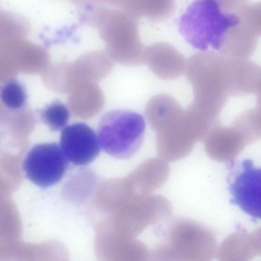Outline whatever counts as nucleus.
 Masks as SVG:
<instances>
[{
	"label": "nucleus",
	"instance_id": "obj_12",
	"mask_svg": "<svg viewBox=\"0 0 261 261\" xmlns=\"http://www.w3.org/2000/svg\"><path fill=\"white\" fill-rule=\"evenodd\" d=\"M258 37L240 16L239 21L226 35L218 53L234 58L249 59L257 48Z\"/></svg>",
	"mask_w": 261,
	"mask_h": 261
},
{
	"label": "nucleus",
	"instance_id": "obj_9",
	"mask_svg": "<svg viewBox=\"0 0 261 261\" xmlns=\"http://www.w3.org/2000/svg\"><path fill=\"white\" fill-rule=\"evenodd\" d=\"M197 141L185 110L178 118L156 133L157 152L167 161H177L188 155Z\"/></svg>",
	"mask_w": 261,
	"mask_h": 261
},
{
	"label": "nucleus",
	"instance_id": "obj_22",
	"mask_svg": "<svg viewBox=\"0 0 261 261\" xmlns=\"http://www.w3.org/2000/svg\"><path fill=\"white\" fill-rule=\"evenodd\" d=\"M106 6L111 7L123 8L127 0H102Z\"/></svg>",
	"mask_w": 261,
	"mask_h": 261
},
{
	"label": "nucleus",
	"instance_id": "obj_3",
	"mask_svg": "<svg viewBox=\"0 0 261 261\" xmlns=\"http://www.w3.org/2000/svg\"><path fill=\"white\" fill-rule=\"evenodd\" d=\"M240 20L238 12L225 11L216 0H195L179 19V31L194 48L219 52L229 29Z\"/></svg>",
	"mask_w": 261,
	"mask_h": 261
},
{
	"label": "nucleus",
	"instance_id": "obj_20",
	"mask_svg": "<svg viewBox=\"0 0 261 261\" xmlns=\"http://www.w3.org/2000/svg\"><path fill=\"white\" fill-rule=\"evenodd\" d=\"M238 12L257 35L261 36V1L248 4Z\"/></svg>",
	"mask_w": 261,
	"mask_h": 261
},
{
	"label": "nucleus",
	"instance_id": "obj_18",
	"mask_svg": "<svg viewBox=\"0 0 261 261\" xmlns=\"http://www.w3.org/2000/svg\"><path fill=\"white\" fill-rule=\"evenodd\" d=\"M42 122L52 131L64 128L69 118V112L62 102L54 101L47 105L40 112Z\"/></svg>",
	"mask_w": 261,
	"mask_h": 261
},
{
	"label": "nucleus",
	"instance_id": "obj_1",
	"mask_svg": "<svg viewBox=\"0 0 261 261\" xmlns=\"http://www.w3.org/2000/svg\"><path fill=\"white\" fill-rule=\"evenodd\" d=\"M187 79L191 85V103L215 119L230 97L238 93L239 59L213 50L193 55L187 62Z\"/></svg>",
	"mask_w": 261,
	"mask_h": 261
},
{
	"label": "nucleus",
	"instance_id": "obj_7",
	"mask_svg": "<svg viewBox=\"0 0 261 261\" xmlns=\"http://www.w3.org/2000/svg\"><path fill=\"white\" fill-rule=\"evenodd\" d=\"M201 227L186 218L172 221L165 231V240L155 249L152 257L169 260H196L201 257Z\"/></svg>",
	"mask_w": 261,
	"mask_h": 261
},
{
	"label": "nucleus",
	"instance_id": "obj_14",
	"mask_svg": "<svg viewBox=\"0 0 261 261\" xmlns=\"http://www.w3.org/2000/svg\"><path fill=\"white\" fill-rule=\"evenodd\" d=\"M183 110L174 97L159 94L148 101L145 113L150 126L157 133L177 119Z\"/></svg>",
	"mask_w": 261,
	"mask_h": 261
},
{
	"label": "nucleus",
	"instance_id": "obj_4",
	"mask_svg": "<svg viewBox=\"0 0 261 261\" xmlns=\"http://www.w3.org/2000/svg\"><path fill=\"white\" fill-rule=\"evenodd\" d=\"M145 122L140 114L127 110H113L99 120L97 137L101 148L119 159H128L143 143Z\"/></svg>",
	"mask_w": 261,
	"mask_h": 261
},
{
	"label": "nucleus",
	"instance_id": "obj_6",
	"mask_svg": "<svg viewBox=\"0 0 261 261\" xmlns=\"http://www.w3.org/2000/svg\"><path fill=\"white\" fill-rule=\"evenodd\" d=\"M229 202L254 220H261V167L251 159L237 164L228 180Z\"/></svg>",
	"mask_w": 261,
	"mask_h": 261
},
{
	"label": "nucleus",
	"instance_id": "obj_21",
	"mask_svg": "<svg viewBox=\"0 0 261 261\" xmlns=\"http://www.w3.org/2000/svg\"><path fill=\"white\" fill-rule=\"evenodd\" d=\"M228 12H238L248 4V0H216Z\"/></svg>",
	"mask_w": 261,
	"mask_h": 261
},
{
	"label": "nucleus",
	"instance_id": "obj_23",
	"mask_svg": "<svg viewBox=\"0 0 261 261\" xmlns=\"http://www.w3.org/2000/svg\"><path fill=\"white\" fill-rule=\"evenodd\" d=\"M102 5H103V4H102ZM97 7H98V6H97ZM96 8H95V9H96ZM95 9H94V10H95ZM94 10H93V11H94ZM93 11H92V12H93ZM92 12H91V13H92ZM91 13H90V14H91ZM90 14H89V15H90ZM89 15H88V16H89ZM88 16H87V17H88ZM87 17H86V18H87ZM85 19H86V18H85ZM85 19H84V20H85Z\"/></svg>",
	"mask_w": 261,
	"mask_h": 261
},
{
	"label": "nucleus",
	"instance_id": "obj_19",
	"mask_svg": "<svg viewBox=\"0 0 261 261\" xmlns=\"http://www.w3.org/2000/svg\"><path fill=\"white\" fill-rule=\"evenodd\" d=\"M1 99L4 105L12 110L22 108L26 103L27 94L24 88L16 79H10L1 89Z\"/></svg>",
	"mask_w": 261,
	"mask_h": 261
},
{
	"label": "nucleus",
	"instance_id": "obj_2",
	"mask_svg": "<svg viewBox=\"0 0 261 261\" xmlns=\"http://www.w3.org/2000/svg\"><path fill=\"white\" fill-rule=\"evenodd\" d=\"M139 18L122 8L98 7L88 24L95 27L112 56L120 63L136 66L144 63L145 47L141 42Z\"/></svg>",
	"mask_w": 261,
	"mask_h": 261
},
{
	"label": "nucleus",
	"instance_id": "obj_17",
	"mask_svg": "<svg viewBox=\"0 0 261 261\" xmlns=\"http://www.w3.org/2000/svg\"><path fill=\"white\" fill-rule=\"evenodd\" d=\"M29 29V23L23 17L12 12H1L0 35L2 37L21 38L28 34Z\"/></svg>",
	"mask_w": 261,
	"mask_h": 261
},
{
	"label": "nucleus",
	"instance_id": "obj_13",
	"mask_svg": "<svg viewBox=\"0 0 261 261\" xmlns=\"http://www.w3.org/2000/svg\"><path fill=\"white\" fill-rule=\"evenodd\" d=\"M165 161L162 158L148 159L127 175L138 193L148 195L164 184L169 173Z\"/></svg>",
	"mask_w": 261,
	"mask_h": 261
},
{
	"label": "nucleus",
	"instance_id": "obj_15",
	"mask_svg": "<svg viewBox=\"0 0 261 261\" xmlns=\"http://www.w3.org/2000/svg\"><path fill=\"white\" fill-rule=\"evenodd\" d=\"M175 0H127L123 8L139 19L144 17L153 22L164 20L174 13Z\"/></svg>",
	"mask_w": 261,
	"mask_h": 261
},
{
	"label": "nucleus",
	"instance_id": "obj_8",
	"mask_svg": "<svg viewBox=\"0 0 261 261\" xmlns=\"http://www.w3.org/2000/svg\"><path fill=\"white\" fill-rule=\"evenodd\" d=\"M60 146L68 161L76 166L91 163L101 148L97 135L84 122H76L63 128Z\"/></svg>",
	"mask_w": 261,
	"mask_h": 261
},
{
	"label": "nucleus",
	"instance_id": "obj_10",
	"mask_svg": "<svg viewBox=\"0 0 261 261\" xmlns=\"http://www.w3.org/2000/svg\"><path fill=\"white\" fill-rule=\"evenodd\" d=\"M185 57L173 46L167 42L153 43L145 48L144 63L157 76L163 80H173L186 71Z\"/></svg>",
	"mask_w": 261,
	"mask_h": 261
},
{
	"label": "nucleus",
	"instance_id": "obj_11",
	"mask_svg": "<svg viewBox=\"0 0 261 261\" xmlns=\"http://www.w3.org/2000/svg\"><path fill=\"white\" fill-rule=\"evenodd\" d=\"M207 152L214 156L228 151H238L250 143L245 133L233 123L224 125L219 121L203 139Z\"/></svg>",
	"mask_w": 261,
	"mask_h": 261
},
{
	"label": "nucleus",
	"instance_id": "obj_16",
	"mask_svg": "<svg viewBox=\"0 0 261 261\" xmlns=\"http://www.w3.org/2000/svg\"><path fill=\"white\" fill-rule=\"evenodd\" d=\"M254 95V106L240 112L232 121L244 132L250 143L261 139V85Z\"/></svg>",
	"mask_w": 261,
	"mask_h": 261
},
{
	"label": "nucleus",
	"instance_id": "obj_5",
	"mask_svg": "<svg viewBox=\"0 0 261 261\" xmlns=\"http://www.w3.org/2000/svg\"><path fill=\"white\" fill-rule=\"evenodd\" d=\"M68 160L60 144L56 142L34 145L28 152L22 164L26 177L41 188L51 186L65 174Z\"/></svg>",
	"mask_w": 261,
	"mask_h": 261
}]
</instances>
